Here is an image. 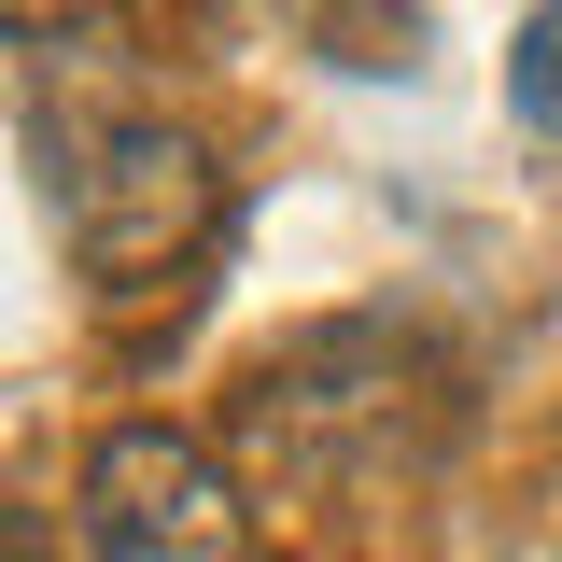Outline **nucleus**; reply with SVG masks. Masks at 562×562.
Masks as SVG:
<instances>
[{"label": "nucleus", "mask_w": 562, "mask_h": 562, "mask_svg": "<svg viewBox=\"0 0 562 562\" xmlns=\"http://www.w3.org/2000/svg\"><path fill=\"white\" fill-rule=\"evenodd\" d=\"M422 436H436V366L408 324H310L239 394V450L268 492H380L422 464Z\"/></svg>", "instance_id": "f257e3e1"}, {"label": "nucleus", "mask_w": 562, "mask_h": 562, "mask_svg": "<svg viewBox=\"0 0 562 562\" xmlns=\"http://www.w3.org/2000/svg\"><path fill=\"white\" fill-rule=\"evenodd\" d=\"M57 225L99 295H155L211 239V155L169 113H70L57 127Z\"/></svg>", "instance_id": "f03ea898"}, {"label": "nucleus", "mask_w": 562, "mask_h": 562, "mask_svg": "<svg viewBox=\"0 0 562 562\" xmlns=\"http://www.w3.org/2000/svg\"><path fill=\"white\" fill-rule=\"evenodd\" d=\"M70 535H85V562H239L254 506L183 422H113L70 479Z\"/></svg>", "instance_id": "7ed1b4c3"}, {"label": "nucleus", "mask_w": 562, "mask_h": 562, "mask_svg": "<svg viewBox=\"0 0 562 562\" xmlns=\"http://www.w3.org/2000/svg\"><path fill=\"white\" fill-rule=\"evenodd\" d=\"M506 113L562 140V0L535 14V29H520V43H506Z\"/></svg>", "instance_id": "20e7f679"}, {"label": "nucleus", "mask_w": 562, "mask_h": 562, "mask_svg": "<svg viewBox=\"0 0 562 562\" xmlns=\"http://www.w3.org/2000/svg\"><path fill=\"white\" fill-rule=\"evenodd\" d=\"M85 14H113V0H0V29H85Z\"/></svg>", "instance_id": "39448f33"}]
</instances>
